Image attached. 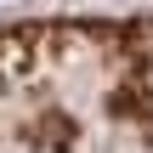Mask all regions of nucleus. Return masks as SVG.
Here are the masks:
<instances>
[{
    "label": "nucleus",
    "mask_w": 153,
    "mask_h": 153,
    "mask_svg": "<svg viewBox=\"0 0 153 153\" xmlns=\"http://www.w3.org/2000/svg\"><path fill=\"white\" fill-rule=\"evenodd\" d=\"M0 153H153V11L0 23Z\"/></svg>",
    "instance_id": "f257e3e1"
}]
</instances>
